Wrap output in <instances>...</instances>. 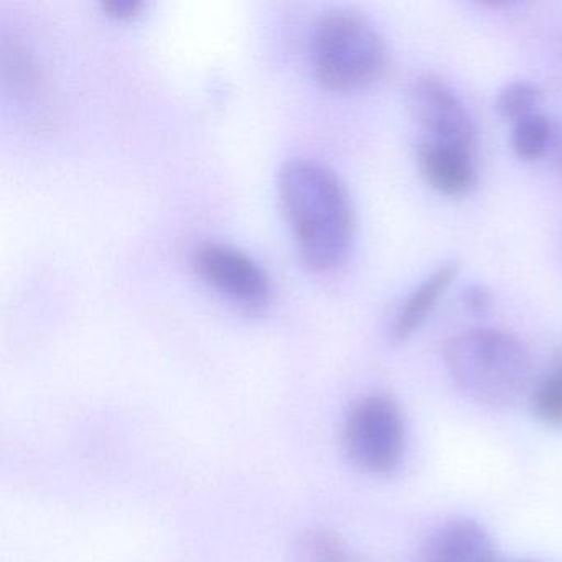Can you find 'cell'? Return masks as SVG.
<instances>
[{
    "label": "cell",
    "mask_w": 562,
    "mask_h": 562,
    "mask_svg": "<svg viewBox=\"0 0 562 562\" xmlns=\"http://www.w3.org/2000/svg\"><path fill=\"white\" fill-rule=\"evenodd\" d=\"M411 114L419 140L476 149V127L459 94L437 78H424L411 90Z\"/></svg>",
    "instance_id": "6"
},
{
    "label": "cell",
    "mask_w": 562,
    "mask_h": 562,
    "mask_svg": "<svg viewBox=\"0 0 562 562\" xmlns=\"http://www.w3.org/2000/svg\"><path fill=\"white\" fill-rule=\"evenodd\" d=\"M459 265L456 261L446 262L439 266L436 271L430 272L406 299L401 311L397 312L396 321L391 328V338L394 344L406 341L420 325L424 324L430 312L436 307L439 299L446 294L459 274Z\"/></svg>",
    "instance_id": "9"
},
{
    "label": "cell",
    "mask_w": 562,
    "mask_h": 562,
    "mask_svg": "<svg viewBox=\"0 0 562 562\" xmlns=\"http://www.w3.org/2000/svg\"><path fill=\"white\" fill-rule=\"evenodd\" d=\"M555 370L562 371V351H561V357H559V363H558V367H555Z\"/></svg>",
    "instance_id": "17"
},
{
    "label": "cell",
    "mask_w": 562,
    "mask_h": 562,
    "mask_svg": "<svg viewBox=\"0 0 562 562\" xmlns=\"http://www.w3.org/2000/svg\"><path fill=\"white\" fill-rule=\"evenodd\" d=\"M279 200L308 269L338 268L350 251L353 212L347 190L327 167L292 160L279 170Z\"/></svg>",
    "instance_id": "1"
},
{
    "label": "cell",
    "mask_w": 562,
    "mask_h": 562,
    "mask_svg": "<svg viewBox=\"0 0 562 562\" xmlns=\"http://www.w3.org/2000/svg\"><path fill=\"white\" fill-rule=\"evenodd\" d=\"M307 549L314 562H353L344 542L330 532L315 531L308 535Z\"/></svg>",
    "instance_id": "13"
},
{
    "label": "cell",
    "mask_w": 562,
    "mask_h": 562,
    "mask_svg": "<svg viewBox=\"0 0 562 562\" xmlns=\"http://www.w3.org/2000/svg\"><path fill=\"white\" fill-rule=\"evenodd\" d=\"M453 383L482 406L515 403L528 386L531 357L515 335L496 328H472L457 335L443 351Z\"/></svg>",
    "instance_id": "2"
},
{
    "label": "cell",
    "mask_w": 562,
    "mask_h": 562,
    "mask_svg": "<svg viewBox=\"0 0 562 562\" xmlns=\"http://www.w3.org/2000/svg\"><path fill=\"white\" fill-rule=\"evenodd\" d=\"M532 414L548 426L562 427V371L554 370L539 381L532 393Z\"/></svg>",
    "instance_id": "12"
},
{
    "label": "cell",
    "mask_w": 562,
    "mask_h": 562,
    "mask_svg": "<svg viewBox=\"0 0 562 562\" xmlns=\"http://www.w3.org/2000/svg\"><path fill=\"white\" fill-rule=\"evenodd\" d=\"M384 60V44L376 29L353 12L327 15L312 35V68L328 90L370 87L383 74Z\"/></svg>",
    "instance_id": "3"
},
{
    "label": "cell",
    "mask_w": 562,
    "mask_h": 562,
    "mask_svg": "<svg viewBox=\"0 0 562 562\" xmlns=\"http://www.w3.org/2000/svg\"><path fill=\"white\" fill-rule=\"evenodd\" d=\"M552 150H554L555 164L562 170V133H555L554 140H552Z\"/></svg>",
    "instance_id": "16"
},
{
    "label": "cell",
    "mask_w": 562,
    "mask_h": 562,
    "mask_svg": "<svg viewBox=\"0 0 562 562\" xmlns=\"http://www.w3.org/2000/svg\"><path fill=\"white\" fill-rule=\"evenodd\" d=\"M541 90L531 81H512L506 83L496 97V110L503 117L518 121L519 117L535 113L541 101Z\"/></svg>",
    "instance_id": "11"
},
{
    "label": "cell",
    "mask_w": 562,
    "mask_h": 562,
    "mask_svg": "<svg viewBox=\"0 0 562 562\" xmlns=\"http://www.w3.org/2000/svg\"><path fill=\"white\" fill-rule=\"evenodd\" d=\"M420 562H498V552L479 522L452 519L429 536Z\"/></svg>",
    "instance_id": "8"
},
{
    "label": "cell",
    "mask_w": 562,
    "mask_h": 562,
    "mask_svg": "<svg viewBox=\"0 0 562 562\" xmlns=\"http://www.w3.org/2000/svg\"><path fill=\"white\" fill-rule=\"evenodd\" d=\"M462 304L470 314L482 317V315L488 314L490 308H492V292L485 285H469V288L463 289Z\"/></svg>",
    "instance_id": "14"
},
{
    "label": "cell",
    "mask_w": 562,
    "mask_h": 562,
    "mask_svg": "<svg viewBox=\"0 0 562 562\" xmlns=\"http://www.w3.org/2000/svg\"><path fill=\"white\" fill-rule=\"evenodd\" d=\"M555 131L542 113L528 114L513 124L512 147L522 160H536L552 147Z\"/></svg>",
    "instance_id": "10"
},
{
    "label": "cell",
    "mask_w": 562,
    "mask_h": 562,
    "mask_svg": "<svg viewBox=\"0 0 562 562\" xmlns=\"http://www.w3.org/2000/svg\"><path fill=\"white\" fill-rule=\"evenodd\" d=\"M196 274L246 314L258 315L271 302L266 272L245 252L220 243H205L193 252Z\"/></svg>",
    "instance_id": "5"
},
{
    "label": "cell",
    "mask_w": 562,
    "mask_h": 562,
    "mask_svg": "<svg viewBox=\"0 0 562 562\" xmlns=\"http://www.w3.org/2000/svg\"><path fill=\"white\" fill-rule=\"evenodd\" d=\"M143 8L144 4L139 0H111V2H104L103 4L104 12L110 18L117 19V21L134 18V15L139 14Z\"/></svg>",
    "instance_id": "15"
},
{
    "label": "cell",
    "mask_w": 562,
    "mask_h": 562,
    "mask_svg": "<svg viewBox=\"0 0 562 562\" xmlns=\"http://www.w3.org/2000/svg\"><path fill=\"white\" fill-rule=\"evenodd\" d=\"M417 164L430 187L447 196L472 193L479 183L475 153L417 139Z\"/></svg>",
    "instance_id": "7"
},
{
    "label": "cell",
    "mask_w": 562,
    "mask_h": 562,
    "mask_svg": "<svg viewBox=\"0 0 562 562\" xmlns=\"http://www.w3.org/2000/svg\"><path fill=\"white\" fill-rule=\"evenodd\" d=\"M344 449L360 472L393 473L406 452V424L396 401L384 394L361 400L345 420Z\"/></svg>",
    "instance_id": "4"
}]
</instances>
